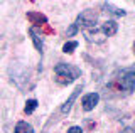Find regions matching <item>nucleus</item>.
<instances>
[{
  "instance_id": "nucleus-1",
  "label": "nucleus",
  "mask_w": 135,
  "mask_h": 133,
  "mask_svg": "<svg viewBox=\"0 0 135 133\" xmlns=\"http://www.w3.org/2000/svg\"><path fill=\"white\" fill-rule=\"evenodd\" d=\"M113 84L123 94H130L132 91H135V64L120 69L113 78Z\"/></svg>"
},
{
  "instance_id": "nucleus-2",
  "label": "nucleus",
  "mask_w": 135,
  "mask_h": 133,
  "mask_svg": "<svg viewBox=\"0 0 135 133\" xmlns=\"http://www.w3.org/2000/svg\"><path fill=\"white\" fill-rule=\"evenodd\" d=\"M54 76L59 84H71L81 76V69L74 64H68V62H59L54 66Z\"/></svg>"
},
{
  "instance_id": "nucleus-3",
  "label": "nucleus",
  "mask_w": 135,
  "mask_h": 133,
  "mask_svg": "<svg viewBox=\"0 0 135 133\" xmlns=\"http://www.w3.org/2000/svg\"><path fill=\"white\" fill-rule=\"evenodd\" d=\"M96 22H98V12H95L93 9H86L76 17L74 25L78 29H83V32H84L88 29L96 27Z\"/></svg>"
},
{
  "instance_id": "nucleus-4",
  "label": "nucleus",
  "mask_w": 135,
  "mask_h": 133,
  "mask_svg": "<svg viewBox=\"0 0 135 133\" xmlns=\"http://www.w3.org/2000/svg\"><path fill=\"white\" fill-rule=\"evenodd\" d=\"M83 34H84V37H86V40L91 42V44H101V42H105V40L108 39V35L105 34V30L101 29V24L96 25V27H93V29L84 30Z\"/></svg>"
},
{
  "instance_id": "nucleus-5",
  "label": "nucleus",
  "mask_w": 135,
  "mask_h": 133,
  "mask_svg": "<svg viewBox=\"0 0 135 133\" xmlns=\"http://www.w3.org/2000/svg\"><path fill=\"white\" fill-rule=\"evenodd\" d=\"M98 101H100V94L98 93H88V94H84L83 99H81V106H83L84 111H91V110L96 108Z\"/></svg>"
},
{
  "instance_id": "nucleus-6",
  "label": "nucleus",
  "mask_w": 135,
  "mask_h": 133,
  "mask_svg": "<svg viewBox=\"0 0 135 133\" xmlns=\"http://www.w3.org/2000/svg\"><path fill=\"white\" fill-rule=\"evenodd\" d=\"M81 91H83V84H79V86H76V89L71 93V96L64 101V105L61 106V113L62 115H68L71 111V108H73V105H74V101H76V98L81 94Z\"/></svg>"
},
{
  "instance_id": "nucleus-7",
  "label": "nucleus",
  "mask_w": 135,
  "mask_h": 133,
  "mask_svg": "<svg viewBox=\"0 0 135 133\" xmlns=\"http://www.w3.org/2000/svg\"><path fill=\"white\" fill-rule=\"evenodd\" d=\"M29 34H31V39L34 42V47L42 54V49H44V37H42V32L37 27H31L29 29Z\"/></svg>"
},
{
  "instance_id": "nucleus-8",
  "label": "nucleus",
  "mask_w": 135,
  "mask_h": 133,
  "mask_svg": "<svg viewBox=\"0 0 135 133\" xmlns=\"http://www.w3.org/2000/svg\"><path fill=\"white\" fill-rule=\"evenodd\" d=\"M101 29L105 30V34L108 37H112V35H115L118 32V24H117V20L110 19V20H105V22L101 24Z\"/></svg>"
},
{
  "instance_id": "nucleus-9",
  "label": "nucleus",
  "mask_w": 135,
  "mask_h": 133,
  "mask_svg": "<svg viewBox=\"0 0 135 133\" xmlns=\"http://www.w3.org/2000/svg\"><path fill=\"white\" fill-rule=\"evenodd\" d=\"M101 9H103L105 12H108V14L115 15V17H123V15H127V12L123 9H117V7H113L110 2H103L101 3Z\"/></svg>"
},
{
  "instance_id": "nucleus-10",
  "label": "nucleus",
  "mask_w": 135,
  "mask_h": 133,
  "mask_svg": "<svg viewBox=\"0 0 135 133\" xmlns=\"http://www.w3.org/2000/svg\"><path fill=\"white\" fill-rule=\"evenodd\" d=\"M14 133H36V131H34V128H32L31 123L19 121V123L15 125V128H14Z\"/></svg>"
},
{
  "instance_id": "nucleus-11",
  "label": "nucleus",
  "mask_w": 135,
  "mask_h": 133,
  "mask_svg": "<svg viewBox=\"0 0 135 133\" xmlns=\"http://www.w3.org/2000/svg\"><path fill=\"white\" fill-rule=\"evenodd\" d=\"M36 108H37V99H27V101H25V108H24L25 115L34 113V111H36Z\"/></svg>"
},
{
  "instance_id": "nucleus-12",
  "label": "nucleus",
  "mask_w": 135,
  "mask_h": 133,
  "mask_svg": "<svg viewBox=\"0 0 135 133\" xmlns=\"http://www.w3.org/2000/svg\"><path fill=\"white\" fill-rule=\"evenodd\" d=\"M76 47H78V40H68V42L62 45V52L71 54V52H74Z\"/></svg>"
},
{
  "instance_id": "nucleus-13",
  "label": "nucleus",
  "mask_w": 135,
  "mask_h": 133,
  "mask_svg": "<svg viewBox=\"0 0 135 133\" xmlns=\"http://www.w3.org/2000/svg\"><path fill=\"white\" fill-rule=\"evenodd\" d=\"M27 17L32 20V24H36L34 20H37V22H47V19H46L44 15H41V14H36V12H31V14H27Z\"/></svg>"
},
{
  "instance_id": "nucleus-14",
  "label": "nucleus",
  "mask_w": 135,
  "mask_h": 133,
  "mask_svg": "<svg viewBox=\"0 0 135 133\" xmlns=\"http://www.w3.org/2000/svg\"><path fill=\"white\" fill-rule=\"evenodd\" d=\"M68 133H83V130H81V126H71V128H68Z\"/></svg>"
},
{
  "instance_id": "nucleus-15",
  "label": "nucleus",
  "mask_w": 135,
  "mask_h": 133,
  "mask_svg": "<svg viewBox=\"0 0 135 133\" xmlns=\"http://www.w3.org/2000/svg\"><path fill=\"white\" fill-rule=\"evenodd\" d=\"M118 133H135V130H133V128H123V130L118 131Z\"/></svg>"
},
{
  "instance_id": "nucleus-16",
  "label": "nucleus",
  "mask_w": 135,
  "mask_h": 133,
  "mask_svg": "<svg viewBox=\"0 0 135 133\" xmlns=\"http://www.w3.org/2000/svg\"><path fill=\"white\" fill-rule=\"evenodd\" d=\"M133 54H135V42H133Z\"/></svg>"
}]
</instances>
